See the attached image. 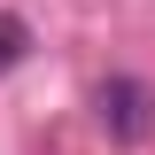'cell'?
<instances>
[{
    "mask_svg": "<svg viewBox=\"0 0 155 155\" xmlns=\"http://www.w3.org/2000/svg\"><path fill=\"white\" fill-rule=\"evenodd\" d=\"M93 101H101V124H109L116 140H140V124H147V93H140L132 78H109Z\"/></svg>",
    "mask_w": 155,
    "mask_h": 155,
    "instance_id": "6da1fadb",
    "label": "cell"
},
{
    "mask_svg": "<svg viewBox=\"0 0 155 155\" xmlns=\"http://www.w3.org/2000/svg\"><path fill=\"white\" fill-rule=\"evenodd\" d=\"M23 47H31V31H23L16 16H0V70H16V62H23Z\"/></svg>",
    "mask_w": 155,
    "mask_h": 155,
    "instance_id": "7a4b0ae2",
    "label": "cell"
}]
</instances>
